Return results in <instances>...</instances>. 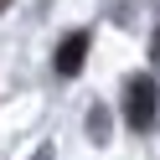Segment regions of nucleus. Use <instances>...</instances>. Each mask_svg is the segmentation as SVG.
<instances>
[{
  "mask_svg": "<svg viewBox=\"0 0 160 160\" xmlns=\"http://www.w3.org/2000/svg\"><path fill=\"white\" fill-rule=\"evenodd\" d=\"M150 57H155V62H160V31H155V42H150Z\"/></svg>",
  "mask_w": 160,
  "mask_h": 160,
  "instance_id": "obj_4",
  "label": "nucleus"
},
{
  "mask_svg": "<svg viewBox=\"0 0 160 160\" xmlns=\"http://www.w3.org/2000/svg\"><path fill=\"white\" fill-rule=\"evenodd\" d=\"M155 108H160V88H155V78H129L124 83V119H129V129H139L145 134L150 124H155Z\"/></svg>",
  "mask_w": 160,
  "mask_h": 160,
  "instance_id": "obj_1",
  "label": "nucleus"
},
{
  "mask_svg": "<svg viewBox=\"0 0 160 160\" xmlns=\"http://www.w3.org/2000/svg\"><path fill=\"white\" fill-rule=\"evenodd\" d=\"M88 134H93V139H108V114H103V108L88 114Z\"/></svg>",
  "mask_w": 160,
  "mask_h": 160,
  "instance_id": "obj_3",
  "label": "nucleus"
},
{
  "mask_svg": "<svg viewBox=\"0 0 160 160\" xmlns=\"http://www.w3.org/2000/svg\"><path fill=\"white\" fill-rule=\"evenodd\" d=\"M5 5H11V0H0V11H5Z\"/></svg>",
  "mask_w": 160,
  "mask_h": 160,
  "instance_id": "obj_6",
  "label": "nucleus"
},
{
  "mask_svg": "<svg viewBox=\"0 0 160 160\" xmlns=\"http://www.w3.org/2000/svg\"><path fill=\"white\" fill-rule=\"evenodd\" d=\"M31 160H52V150H36V155H31Z\"/></svg>",
  "mask_w": 160,
  "mask_h": 160,
  "instance_id": "obj_5",
  "label": "nucleus"
},
{
  "mask_svg": "<svg viewBox=\"0 0 160 160\" xmlns=\"http://www.w3.org/2000/svg\"><path fill=\"white\" fill-rule=\"evenodd\" d=\"M88 42L93 36L88 31H72V36H62V47H57V57H52V67L62 78H72V72H83V57H88Z\"/></svg>",
  "mask_w": 160,
  "mask_h": 160,
  "instance_id": "obj_2",
  "label": "nucleus"
}]
</instances>
